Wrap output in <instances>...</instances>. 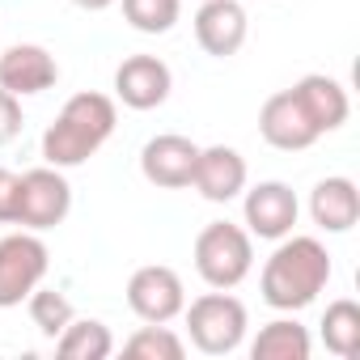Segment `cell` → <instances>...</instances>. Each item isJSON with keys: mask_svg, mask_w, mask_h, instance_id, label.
<instances>
[{"mask_svg": "<svg viewBox=\"0 0 360 360\" xmlns=\"http://www.w3.org/2000/svg\"><path fill=\"white\" fill-rule=\"evenodd\" d=\"M326 284H330V255L318 238H305V233L280 238L259 271V292L280 314H297L314 305Z\"/></svg>", "mask_w": 360, "mask_h": 360, "instance_id": "6da1fadb", "label": "cell"}, {"mask_svg": "<svg viewBox=\"0 0 360 360\" xmlns=\"http://www.w3.org/2000/svg\"><path fill=\"white\" fill-rule=\"evenodd\" d=\"M115 123H119V110H115V98L106 94H72L64 102V110L56 115V123L43 131V161L56 165V169H72V165H85L110 136H115Z\"/></svg>", "mask_w": 360, "mask_h": 360, "instance_id": "7a4b0ae2", "label": "cell"}, {"mask_svg": "<svg viewBox=\"0 0 360 360\" xmlns=\"http://www.w3.org/2000/svg\"><path fill=\"white\" fill-rule=\"evenodd\" d=\"M183 318H187L191 343L204 356H229V352H238L242 339H246V326H250L246 305L229 288H212V292L195 297L191 305H183Z\"/></svg>", "mask_w": 360, "mask_h": 360, "instance_id": "3957f363", "label": "cell"}, {"mask_svg": "<svg viewBox=\"0 0 360 360\" xmlns=\"http://www.w3.org/2000/svg\"><path fill=\"white\" fill-rule=\"evenodd\" d=\"M255 267V238L233 221H212L195 238V271L208 288H238Z\"/></svg>", "mask_w": 360, "mask_h": 360, "instance_id": "277c9868", "label": "cell"}, {"mask_svg": "<svg viewBox=\"0 0 360 360\" xmlns=\"http://www.w3.org/2000/svg\"><path fill=\"white\" fill-rule=\"evenodd\" d=\"M68 212H72V183L64 178V169L39 165V169H26V174H22L13 225H22V229H30V233H43V229L64 225Z\"/></svg>", "mask_w": 360, "mask_h": 360, "instance_id": "5b68a950", "label": "cell"}, {"mask_svg": "<svg viewBox=\"0 0 360 360\" xmlns=\"http://www.w3.org/2000/svg\"><path fill=\"white\" fill-rule=\"evenodd\" d=\"M47 267H51V250L39 233L22 229L0 238V309L22 305L47 280Z\"/></svg>", "mask_w": 360, "mask_h": 360, "instance_id": "8992f818", "label": "cell"}, {"mask_svg": "<svg viewBox=\"0 0 360 360\" xmlns=\"http://www.w3.org/2000/svg\"><path fill=\"white\" fill-rule=\"evenodd\" d=\"M242 217H246V233L250 238H263V242H280L292 233L297 217H301V204H297V191L280 178H267V183H255L242 191Z\"/></svg>", "mask_w": 360, "mask_h": 360, "instance_id": "52a82bcc", "label": "cell"}, {"mask_svg": "<svg viewBox=\"0 0 360 360\" xmlns=\"http://www.w3.org/2000/svg\"><path fill=\"white\" fill-rule=\"evenodd\" d=\"M127 305L140 322H174L187 305V288H183V276L165 263H148V267H136L131 280H127Z\"/></svg>", "mask_w": 360, "mask_h": 360, "instance_id": "ba28073f", "label": "cell"}, {"mask_svg": "<svg viewBox=\"0 0 360 360\" xmlns=\"http://www.w3.org/2000/svg\"><path fill=\"white\" fill-rule=\"evenodd\" d=\"M195 157H200L195 140L178 136V131H165V136H153L140 148V174L161 191H183V187H191Z\"/></svg>", "mask_w": 360, "mask_h": 360, "instance_id": "9c48e42d", "label": "cell"}, {"mask_svg": "<svg viewBox=\"0 0 360 360\" xmlns=\"http://www.w3.org/2000/svg\"><path fill=\"white\" fill-rule=\"evenodd\" d=\"M174 89V72L157 56H127L115 68V98L127 110H157Z\"/></svg>", "mask_w": 360, "mask_h": 360, "instance_id": "30bf717a", "label": "cell"}, {"mask_svg": "<svg viewBox=\"0 0 360 360\" xmlns=\"http://www.w3.org/2000/svg\"><path fill=\"white\" fill-rule=\"evenodd\" d=\"M250 34V18L242 9V0H200L195 13V43L212 56V60H229L246 47Z\"/></svg>", "mask_w": 360, "mask_h": 360, "instance_id": "8fae6325", "label": "cell"}, {"mask_svg": "<svg viewBox=\"0 0 360 360\" xmlns=\"http://www.w3.org/2000/svg\"><path fill=\"white\" fill-rule=\"evenodd\" d=\"M246 157L233 144H208L195 157V174H191V187L208 200V204H229L246 191Z\"/></svg>", "mask_w": 360, "mask_h": 360, "instance_id": "7c38bea8", "label": "cell"}, {"mask_svg": "<svg viewBox=\"0 0 360 360\" xmlns=\"http://www.w3.org/2000/svg\"><path fill=\"white\" fill-rule=\"evenodd\" d=\"M56 81L60 64L43 43H13L9 51H0V89H9L13 98L47 94Z\"/></svg>", "mask_w": 360, "mask_h": 360, "instance_id": "4fadbf2b", "label": "cell"}, {"mask_svg": "<svg viewBox=\"0 0 360 360\" xmlns=\"http://www.w3.org/2000/svg\"><path fill=\"white\" fill-rule=\"evenodd\" d=\"M259 136L271 148H280V153H301V148H309V144L322 140L314 131V123L305 119V110L297 106L292 89H280V94H271L263 102V110H259Z\"/></svg>", "mask_w": 360, "mask_h": 360, "instance_id": "5bb4252c", "label": "cell"}, {"mask_svg": "<svg viewBox=\"0 0 360 360\" xmlns=\"http://www.w3.org/2000/svg\"><path fill=\"white\" fill-rule=\"evenodd\" d=\"M292 98H297V106L305 110V119L314 123L318 136L339 131V127L347 123V115H352L347 89H343L335 77H326V72H309V77H301V81L292 85Z\"/></svg>", "mask_w": 360, "mask_h": 360, "instance_id": "9a60e30c", "label": "cell"}, {"mask_svg": "<svg viewBox=\"0 0 360 360\" xmlns=\"http://www.w3.org/2000/svg\"><path fill=\"white\" fill-rule=\"evenodd\" d=\"M309 217L322 233H347L356 221H360V191L352 178L335 174V178H322V183L309 191Z\"/></svg>", "mask_w": 360, "mask_h": 360, "instance_id": "2e32d148", "label": "cell"}, {"mask_svg": "<svg viewBox=\"0 0 360 360\" xmlns=\"http://www.w3.org/2000/svg\"><path fill=\"white\" fill-rule=\"evenodd\" d=\"M309 352H314V339L292 314L288 318H271L250 339V356L255 360H309Z\"/></svg>", "mask_w": 360, "mask_h": 360, "instance_id": "e0dca14e", "label": "cell"}, {"mask_svg": "<svg viewBox=\"0 0 360 360\" xmlns=\"http://www.w3.org/2000/svg\"><path fill=\"white\" fill-rule=\"evenodd\" d=\"M110 352H115V335L98 318H72L56 335V356L64 360H106Z\"/></svg>", "mask_w": 360, "mask_h": 360, "instance_id": "ac0fdd59", "label": "cell"}, {"mask_svg": "<svg viewBox=\"0 0 360 360\" xmlns=\"http://www.w3.org/2000/svg\"><path fill=\"white\" fill-rule=\"evenodd\" d=\"M322 343L339 360L360 356V305L352 297H339V301L326 305V314H322Z\"/></svg>", "mask_w": 360, "mask_h": 360, "instance_id": "d6986e66", "label": "cell"}, {"mask_svg": "<svg viewBox=\"0 0 360 360\" xmlns=\"http://www.w3.org/2000/svg\"><path fill=\"white\" fill-rule=\"evenodd\" d=\"M123 352H127L131 360H183V356H187V343L178 339L165 322H144V326L123 343Z\"/></svg>", "mask_w": 360, "mask_h": 360, "instance_id": "ffe728a7", "label": "cell"}, {"mask_svg": "<svg viewBox=\"0 0 360 360\" xmlns=\"http://www.w3.org/2000/svg\"><path fill=\"white\" fill-rule=\"evenodd\" d=\"M183 18V0H123V22L140 34H169Z\"/></svg>", "mask_w": 360, "mask_h": 360, "instance_id": "44dd1931", "label": "cell"}, {"mask_svg": "<svg viewBox=\"0 0 360 360\" xmlns=\"http://www.w3.org/2000/svg\"><path fill=\"white\" fill-rule=\"evenodd\" d=\"M26 309H30V322L39 326V335H47V339H56V335L77 318L72 301H68L60 288H43V284L26 297Z\"/></svg>", "mask_w": 360, "mask_h": 360, "instance_id": "7402d4cb", "label": "cell"}, {"mask_svg": "<svg viewBox=\"0 0 360 360\" xmlns=\"http://www.w3.org/2000/svg\"><path fill=\"white\" fill-rule=\"evenodd\" d=\"M22 98H13L9 89H0V148L13 144L22 136Z\"/></svg>", "mask_w": 360, "mask_h": 360, "instance_id": "603a6c76", "label": "cell"}, {"mask_svg": "<svg viewBox=\"0 0 360 360\" xmlns=\"http://www.w3.org/2000/svg\"><path fill=\"white\" fill-rule=\"evenodd\" d=\"M18 187H22V174L0 165V225H13L18 217Z\"/></svg>", "mask_w": 360, "mask_h": 360, "instance_id": "cb8c5ba5", "label": "cell"}, {"mask_svg": "<svg viewBox=\"0 0 360 360\" xmlns=\"http://www.w3.org/2000/svg\"><path fill=\"white\" fill-rule=\"evenodd\" d=\"M77 9H85V13H102V9H110L115 0H72Z\"/></svg>", "mask_w": 360, "mask_h": 360, "instance_id": "d4e9b609", "label": "cell"}]
</instances>
